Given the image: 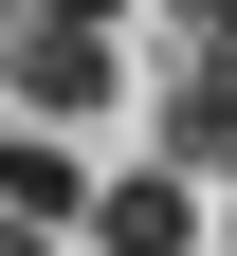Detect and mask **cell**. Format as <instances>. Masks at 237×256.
<instances>
[{"label":"cell","instance_id":"4","mask_svg":"<svg viewBox=\"0 0 237 256\" xmlns=\"http://www.w3.org/2000/svg\"><path fill=\"white\" fill-rule=\"evenodd\" d=\"M91 202H110V183H91L55 128H18V146H0V220H37V238H55V220H91Z\"/></svg>","mask_w":237,"mask_h":256},{"label":"cell","instance_id":"1","mask_svg":"<svg viewBox=\"0 0 237 256\" xmlns=\"http://www.w3.org/2000/svg\"><path fill=\"white\" fill-rule=\"evenodd\" d=\"M110 74H128V55L73 37V18H0V92H18V128H91V110H110Z\"/></svg>","mask_w":237,"mask_h":256},{"label":"cell","instance_id":"2","mask_svg":"<svg viewBox=\"0 0 237 256\" xmlns=\"http://www.w3.org/2000/svg\"><path fill=\"white\" fill-rule=\"evenodd\" d=\"M91 256H219V238H201V183L183 165H128L110 202H91Z\"/></svg>","mask_w":237,"mask_h":256},{"label":"cell","instance_id":"7","mask_svg":"<svg viewBox=\"0 0 237 256\" xmlns=\"http://www.w3.org/2000/svg\"><path fill=\"white\" fill-rule=\"evenodd\" d=\"M219 256H237V238H219Z\"/></svg>","mask_w":237,"mask_h":256},{"label":"cell","instance_id":"5","mask_svg":"<svg viewBox=\"0 0 237 256\" xmlns=\"http://www.w3.org/2000/svg\"><path fill=\"white\" fill-rule=\"evenodd\" d=\"M0 18H73V37H110V18H128V0H0Z\"/></svg>","mask_w":237,"mask_h":256},{"label":"cell","instance_id":"3","mask_svg":"<svg viewBox=\"0 0 237 256\" xmlns=\"http://www.w3.org/2000/svg\"><path fill=\"white\" fill-rule=\"evenodd\" d=\"M164 165H183V183L237 165V74H219V55H183V74H164Z\"/></svg>","mask_w":237,"mask_h":256},{"label":"cell","instance_id":"6","mask_svg":"<svg viewBox=\"0 0 237 256\" xmlns=\"http://www.w3.org/2000/svg\"><path fill=\"white\" fill-rule=\"evenodd\" d=\"M219 18H237V0H164V37H183V55H201V37H219Z\"/></svg>","mask_w":237,"mask_h":256}]
</instances>
